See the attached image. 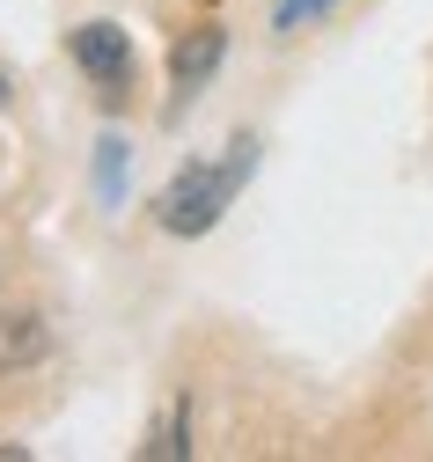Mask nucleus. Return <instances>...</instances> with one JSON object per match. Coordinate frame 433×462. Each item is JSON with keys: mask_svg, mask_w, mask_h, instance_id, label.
<instances>
[{"mask_svg": "<svg viewBox=\"0 0 433 462\" xmlns=\"http://www.w3.org/2000/svg\"><path fill=\"white\" fill-rule=\"evenodd\" d=\"M250 169H258V140L242 133V140H228V154L221 162H184L176 177L162 184V199H155V220L169 227V236H206V227H221V213L235 206V191L250 184Z\"/></svg>", "mask_w": 433, "mask_h": 462, "instance_id": "f257e3e1", "label": "nucleus"}, {"mask_svg": "<svg viewBox=\"0 0 433 462\" xmlns=\"http://www.w3.org/2000/svg\"><path fill=\"white\" fill-rule=\"evenodd\" d=\"M67 51H74V67H81L96 88H126V81H133V44H126L118 23H81V30L67 37Z\"/></svg>", "mask_w": 433, "mask_h": 462, "instance_id": "f03ea898", "label": "nucleus"}, {"mask_svg": "<svg viewBox=\"0 0 433 462\" xmlns=\"http://www.w3.org/2000/svg\"><path fill=\"white\" fill-rule=\"evenodd\" d=\"M221 51H228V37H221V30L184 37V44H176V88H199V81L221 67Z\"/></svg>", "mask_w": 433, "mask_h": 462, "instance_id": "7ed1b4c3", "label": "nucleus"}, {"mask_svg": "<svg viewBox=\"0 0 433 462\" xmlns=\"http://www.w3.org/2000/svg\"><path fill=\"white\" fill-rule=\"evenodd\" d=\"M140 455H147V462H184V455H192V403H169L162 426H155V440H147Z\"/></svg>", "mask_w": 433, "mask_h": 462, "instance_id": "20e7f679", "label": "nucleus"}, {"mask_svg": "<svg viewBox=\"0 0 433 462\" xmlns=\"http://www.w3.org/2000/svg\"><path fill=\"white\" fill-rule=\"evenodd\" d=\"M96 199H103V206L126 199V140H118V133L96 147Z\"/></svg>", "mask_w": 433, "mask_h": 462, "instance_id": "39448f33", "label": "nucleus"}, {"mask_svg": "<svg viewBox=\"0 0 433 462\" xmlns=\"http://www.w3.org/2000/svg\"><path fill=\"white\" fill-rule=\"evenodd\" d=\"M338 0H279V15H272V30H301V23H316V15H331Z\"/></svg>", "mask_w": 433, "mask_h": 462, "instance_id": "423d86ee", "label": "nucleus"}]
</instances>
